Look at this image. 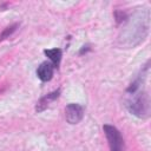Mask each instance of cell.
<instances>
[{
    "mask_svg": "<svg viewBox=\"0 0 151 151\" xmlns=\"http://www.w3.org/2000/svg\"><path fill=\"white\" fill-rule=\"evenodd\" d=\"M149 31V13L146 12L145 15H137L136 19H132L126 25L125 29L123 31V38H119L123 40L124 44H127L129 46H134L143 41L147 34Z\"/></svg>",
    "mask_w": 151,
    "mask_h": 151,
    "instance_id": "cell-1",
    "label": "cell"
},
{
    "mask_svg": "<svg viewBox=\"0 0 151 151\" xmlns=\"http://www.w3.org/2000/svg\"><path fill=\"white\" fill-rule=\"evenodd\" d=\"M132 97L126 101V107L131 113L139 118H145L150 112V100L146 92H133Z\"/></svg>",
    "mask_w": 151,
    "mask_h": 151,
    "instance_id": "cell-2",
    "label": "cell"
},
{
    "mask_svg": "<svg viewBox=\"0 0 151 151\" xmlns=\"http://www.w3.org/2000/svg\"><path fill=\"white\" fill-rule=\"evenodd\" d=\"M103 130L109 142L110 151H124V140L119 130L112 125H104Z\"/></svg>",
    "mask_w": 151,
    "mask_h": 151,
    "instance_id": "cell-3",
    "label": "cell"
},
{
    "mask_svg": "<svg viewBox=\"0 0 151 151\" xmlns=\"http://www.w3.org/2000/svg\"><path fill=\"white\" fill-rule=\"evenodd\" d=\"M65 117L70 124H78L84 117V109L79 104H68L65 107Z\"/></svg>",
    "mask_w": 151,
    "mask_h": 151,
    "instance_id": "cell-4",
    "label": "cell"
},
{
    "mask_svg": "<svg viewBox=\"0 0 151 151\" xmlns=\"http://www.w3.org/2000/svg\"><path fill=\"white\" fill-rule=\"evenodd\" d=\"M54 66L52 63H41L40 66L37 68V76L41 81H50L53 77Z\"/></svg>",
    "mask_w": 151,
    "mask_h": 151,
    "instance_id": "cell-5",
    "label": "cell"
},
{
    "mask_svg": "<svg viewBox=\"0 0 151 151\" xmlns=\"http://www.w3.org/2000/svg\"><path fill=\"white\" fill-rule=\"evenodd\" d=\"M59 93H60V91H59V90H57V91H54V92H52V93H48L47 96L42 97V98H41V99L38 101L35 110H37L38 112H40V111L45 110V109H46V107L50 105V103H51V101L55 100V99L59 97Z\"/></svg>",
    "mask_w": 151,
    "mask_h": 151,
    "instance_id": "cell-6",
    "label": "cell"
},
{
    "mask_svg": "<svg viewBox=\"0 0 151 151\" xmlns=\"http://www.w3.org/2000/svg\"><path fill=\"white\" fill-rule=\"evenodd\" d=\"M44 53L50 58V60L52 61L53 66L58 67V65L60 64V60H61V50L60 48H52V50H45Z\"/></svg>",
    "mask_w": 151,
    "mask_h": 151,
    "instance_id": "cell-7",
    "label": "cell"
},
{
    "mask_svg": "<svg viewBox=\"0 0 151 151\" xmlns=\"http://www.w3.org/2000/svg\"><path fill=\"white\" fill-rule=\"evenodd\" d=\"M17 27H18V24H13V25L6 27V28L2 31V33L0 34V40H4V39H6L7 37H9V35L17 29Z\"/></svg>",
    "mask_w": 151,
    "mask_h": 151,
    "instance_id": "cell-8",
    "label": "cell"
}]
</instances>
